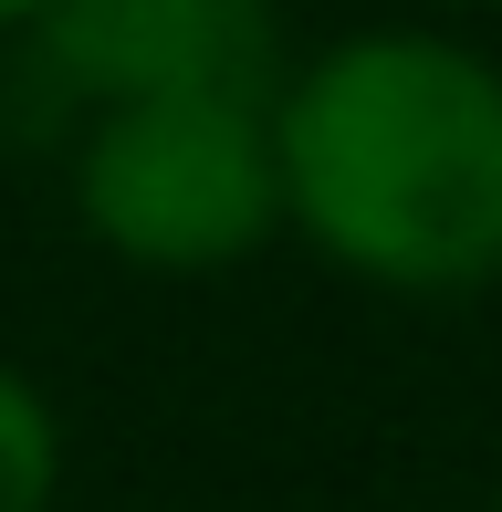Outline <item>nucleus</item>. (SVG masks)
Returning <instances> with one entry per match:
<instances>
[{
	"mask_svg": "<svg viewBox=\"0 0 502 512\" xmlns=\"http://www.w3.org/2000/svg\"><path fill=\"white\" fill-rule=\"evenodd\" d=\"M283 230L367 293H482L502 272V53L440 21L335 32L272 84Z\"/></svg>",
	"mask_w": 502,
	"mask_h": 512,
	"instance_id": "f257e3e1",
	"label": "nucleus"
},
{
	"mask_svg": "<svg viewBox=\"0 0 502 512\" xmlns=\"http://www.w3.org/2000/svg\"><path fill=\"white\" fill-rule=\"evenodd\" d=\"M74 220L126 272H231L283 230L272 95H157L95 105L74 136Z\"/></svg>",
	"mask_w": 502,
	"mask_h": 512,
	"instance_id": "f03ea898",
	"label": "nucleus"
},
{
	"mask_svg": "<svg viewBox=\"0 0 502 512\" xmlns=\"http://www.w3.org/2000/svg\"><path fill=\"white\" fill-rule=\"evenodd\" d=\"M42 63L84 105L272 95V0H53Z\"/></svg>",
	"mask_w": 502,
	"mask_h": 512,
	"instance_id": "7ed1b4c3",
	"label": "nucleus"
},
{
	"mask_svg": "<svg viewBox=\"0 0 502 512\" xmlns=\"http://www.w3.org/2000/svg\"><path fill=\"white\" fill-rule=\"evenodd\" d=\"M63 502V418L21 366H0V512H53Z\"/></svg>",
	"mask_w": 502,
	"mask_h": 512,
	"instance_id": "20e7f679",
	"label": "nucleus"
},
{
	"mask_svg": "<svg viewBox=\"0 0 502 512\" xmlns=\"http://www.w3.org/2000/svg\"><path fill=\"white\" fill-rule=\"evenodd\" d=\"M53 21V0H0V32H42Z\"/></svg>",
	"mask_w": 502,
	"mask_h": 512,
	"instance_id": "39448f33",
	"label": "nucleus"
},
{
	"mask_svg": "<svg viewBox=\"0 0 502 512\" xmlns=\"http://www.w3.org/2000/svg\"><path fill=\"white\" fill-rule=\"evenodd\" d=\"M408 11L429 21V11H502V0H408Z\"/></svg>",
	"mask_w": 502,
	"mask_h": 512,
	"instance_id": "423d86ee",
	"label": "nucleus"
},
{
	"mask_svg": "<svg viewBox=\"0 0 502 512\" xmlns=\"http://www.w3.org/2000/svg\"><path fill=\"white\" fill-rule=\"evenodd\" d=\"M492 512H502V492H492Z\"/></svg>",
	"mask_w": 502,
	"mask_h": 512,
	"instance_id": "0eeeda50",
	"label": "nucleus"
}]
</instances>
